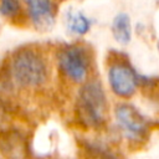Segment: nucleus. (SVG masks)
<instances>
[{"mask_svg": "<svg viewBox=\"0 0 159 159\" xmlns=\"http://www.w3.org/2000/svg\"><path fill=\"white\" fill-rule=\"evenodd\" d=\"M11 81L22 88H36L43 84L48 77V67L42 53L31 47L15 51L9 62Z\"/></svg>", "mask_w": 159, "mask_h": 159, "instance_id": "1", "label": "nucleus"}, {"mask_svg": "<svg viewBox=\"0 0 159 159\" xmlns=\"http://www.w3.org/2000/svg\"><path fill=\"white\" fill-rule=\"evenodd\" d=\"M107 97L98 81L86 82L77 96L75 112L78 123L86 128H101L107 119Z\"/></svg>", "mask_w": 159, "mask_h": 159, "instance_id": "2", "label": "nucleus"}, {"mask_svg": "<svg viewBox=\"0 0 159 159\" xmlns=\"http://www.w3.org/2000/svg\"><path fill=\"white\" fill-rule=\"evenodd\" d=\"M114 117L120 133L128 140L142 142L148 137L152 122L135 106L124 102L117 104Z\"/></svg>", "mask_w": 159, "mask_h": 159, "instance_id": "3", "label": "nucleus"}, {"mask_svg": "<svg viewBox=\"0 0 159 159\" xmlns=\"http://www.w3.org/2000/svg\"><path fill=\"white\" fill-rule=\"evenodd\" d=\"M58 68L72 82L82 83L87 80L89 72V56L84 47L78 45H70L57 55Z\"/></svg>", "mask_w": 159, "mask_h": 159, "instance_id": "4", "label": "nucleus"}, {"mask_svg": "<svg viewBox=\"0 0 159 159\" xmlns=\"http://www.w3.org/2000/svg\"><path fill=\"white\" fill-rule=\"evenodd\" d=\"M142 76L127 61H116L108 68V83L112 92L120 98L132 97L142 83Z\"/></svg>", "mask_w": 159, "mask_h": 159, "instance_id": "5", "label": "nucleus"}, {"mask_svg": "<svg viewBox=\"0 0 159 159\" xmlns=\"http://www.w3.org/2000/svg\"><path fill=\"white\" fill-rule=\"evenodd\" d=\"M32 25L40 30H50L56 20V6L52 0H24Z\"/></svg>", "mask_w": 159, "mask_h": 159, "instance_id": "6", "label": "nucleus"}, {"mask_svg": "<svg viewBox=\"0 0 159 159\" xmlns=\"http://www.w3.org/2000/svg\"><path fill=\"white\" fill-rule=\"evenodd\" d=\"M0 152L9 159H24L26 155V145L22 134L15 129L1 132Z\"/></svg>", "mask_w": 159, "mask_h": 159, "instance_id": "7", "label": "nucleus"}, {"mask_svg": "<svg viewBox=\"0 0 159 159\" xmlns=\"http://www.w3.org/2000/svg\"><path fill=\"white\" fill-rule=\"evenodd\" d=\"M112 35L114 40L120 45H128L132 40V24L130 17L125 12H119L112 21Z\"/></svg>", "mask_w": 159, "mask_h": 159, "instance_id": "8", "label": "nucleus"}, {"mask_svg": "<svg viewBox=\"0 0 159 159\" xmlns=\"http://www.w3.org/2000/svg\"><path fill=\"white\" fill-rule=\"evenodd\" d=\"M67 29L73 35L83 36L91 30V20L80 11H71L67 14Z\"/></svg>", "mask_w": 159, "mask_h": 159, "instance_id": "9", "label": "nucleus"}, {"mask_svg": "<svg viewBox=\"0 0 159 159\" xmlns=\"http://www.w3.org/2000/svg\"><path fill=\"white\" fill-rule=\"evenodd\" d=\"M21 11L20 0H0V15L7 19H14Z\"/></svg>", "mask_w": 159, "mask_h": 159, "instance_id": "10", "label": "nucleus"}, {"mask_svg": "<svg viewBox=\"0 0 159 159\" xmlns=\"http://www.w3.org/2000/svg\"><path fill=\"white\" fill-rule=\"evenodd\" d=\"M158 50H159V41H158Z\"/></svg>", "mask_w": 159, "mask_h": 159, "instance_id": "11", "label": "nucleus"}]
</instances>
